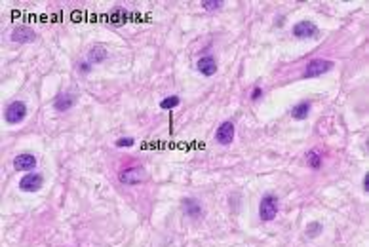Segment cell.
Returning <instances> with one entry per match:
<instances>
[{
  "label": "cell",
  "mask_w": 369,
  "mask_h": 247,
  "mask_svg": "<svg viewBox=\"0 0 369 247\" xmlns=\"http://www.w3.org/2000/svg\"><path fill=\"white\" fill-rule=\"evenodd\" d=\"M261 95H263V90H259V88H255V90H253L251 99H253V101H257V99H259Z\"/></svg>",
  "instance_id": "ffe728a7"
},
{
  "label": "cell",
  "mask_w": 369,
  "mask_h": 247,
  "mask_svg": "<svg viewBox=\"0 0 369 247\" xmlns=\"http://www.w3.org/2000/svg\"><path fill=\"white\" fill-rule=\"evenodd\" d=\"M308 114H310V103L308 101H301L292 109V116L295 120H304V118H308Z\"/></svg>",
  "instance_id": "4fadbf2b"
},
{
  "label": "cell",
  "mask_w": 369,
  "mask_h": 247,
  "mask_svg": "<svg viewBox=\"0 0 369 247\" xmlns=\"http://www.w3.org/2000/svg\"><path fill=\"white\" fill-rule=\"evenodd\" d=\"M105 59H107V50H103V48H93L90 52V61L93 65H95V63H101Z\"/></svg>",
  "instance_id": "9a60e30c"
},
{
  "label": "cell",
  "mask_w": 369,
  "mask_h": 247,
  "mask_svg": "<svg viewBox=\"0 0 369 247\" xmlns=\"http://www.w3.org/2000/svg\"><path fill=\"white\" fill-rule=\"evenodd\" d=\"M198 71L204 76H213L217 72V63H215V57L211 55H204V57L198 59Z\"/></svg>",
  "instance_id": "8fae6325"
},
{
  "label": "cell",
  "mask_w": 369,
  "mask_h": 247,
  "mask_svg": "<svg viewBox=\"0 0 369 247\" xmlns=\"http://www.w3.org/2000/svg\"><path fill=\"white\" fill-rule=\"evenodd\" d=\"M76 101H78L76 93H72V91H65V93H61V95L55 99L53 107H55V111L65 112V111H69V109H72V107L76 105Z\"/></svg>",
  "instance_id": "9c48e42d"
},
{
  "label": "cell",
  "mask_w": 369,
  "mask_h": 247,
  "mask_svg": "<svg viewBox=\"0 0 369 247\" xmlns=\"http://www.w3.org/2000/svg\"><path fill=\"white\" fill-rule=\"evenodd\" d=\"M293 34L297 38H316L318 36V27L312 23V21H299L293 27Z\"/></svg>",
  "instance_id": "5b68a950"
},
{
  "label": "cell",
  "mask_w": 369,
  "mask_h": 247,
  "mask_svg": "<svg viewBox=\"0 0 369 247\" xmlns=\"http://www.w3.org/2000/svg\"><path fill=\"white\" fill-rule=\"evenodd\" d=\"M179 103H181V99L177 97V95H169V97H166V99L160 101V107H162L164 111H171V109H175Z\"/></svg>",
  "instance_id": "2e32d148"
},
{
  "label": "cell",
  "mask_w": 369,
  "mask_h": 247,
  "mask_svg": "<svg viewBox=\"0 0 369 247\" xmlns=\"http://www.w3.org/2000/svg\"><path fill=\"white\" fill-rule=\"evenodd\" d=\"M183 209H185V213L188 217H200L202 215V205L195 198H185L183 200Z\"/></svg>",
  "instance_id": "7c38bea8"
},
{
  "label": "cell",
  "mask_w": 369,
  "mask_h": 247,
  "mask_svg": "<svg viewBox=\"0 0 369 247\" xmlns=\"http://www.w3.org/2000/svg\"><path fill=\"white\" fill-rule=\"evenodd\" d=\"M120 181L124 184H137V182L145 181V169L143 168H128L120 173Z\"/></svg>",
  "instance_id": "ba28073f"
},
{
  "label": "cell",
  "mask_w": 369,
  "mask_h": 247,
  "mask_svg": "<svg viewBox=\"0 0 369 247\" xmlns=\"http://www.w3.org/2000/svg\"><path fill=\"white\" fill-rule=\"evenodd\" d=\"M331 69H333V61H329V59H312L304 69L303 76L304 78H316V76L329 72Z\"/></svg>",
  "instance_id": "7a4b0ae2"
},
{
  "label": "cell",
  "mask_w": 369,
  "mask_h": 247,
  "mask_svg": "<svg viewBox=\"0 0 369 247\" xmlns=\"http://www.w3.org/2000/svg\"><path fill=\"white\" fill-rule=\"evenodd\" d=\"M221 4H223V2H221V0H206V2H204V4H202V6L206 8V10H219L221 8Z\"/></svg>",
  "instance_id": "ac0fdd59"
},
{
  "label": "cell",
  "mask_w": 369,
  "mask_h": 247,
  "mask_svg": "<svg viewBox=\"0 0 369 247\" xmlns=\"http://www.w3.org/2000/svg\"><path fill=\"white\" fill-rule=\"evenodd\" d=\"M133 145H135V141L131 137H122L116 141V147H133Z\"/></svg>",
  "instance_id": "d6986e66"
},
{
  "label": "cell",
  "mask_w": 369,
  "mask_h": 247,
  "mask_svg": "<svg viewBox=\"0 0 369 247\" xmlns=\"http://www.w3.org/2000/svg\"><path fill=\"white\" fill-rule=\"evenodd\" d=\"M306 163H308L312 169H318L322 166V154H320L318 150H310V152L306 154Z\"/></svg>",
  "instance_id": "5bb4252c"
},
{
  "label": "cell",
  "mask_w": 369,
  "mask_h": 247,
  "mask_svg": "<svg viewBox=\"0 0 369 247\" xmlns=\"http://www.w3.org/2000/svg\"><path fill=\"white\" fill-rule=\"evenodd\" d=\"M44 184V177L40 173H27L23 179L20 181V189L23 192H38Z\"/></svg>",
  "instance_id": "277c9868"
},
{
  "label": "cell",
  "mask_w": 369,
  "mask_h": 247,
  "mask_svg": "<svg viewBox=\"0 0 369 247\" xmlns=\"http://www.w3.org/2000/svg\"><path fill=\"white\" fill-rule=\"evenodd\" d=\"M27 116V105L23 101H13L6 107V112H4V118H6L8 123H21Z\"/></svg>",
  "instance_id": "3957f363"
},
{
  "label": "cell",
  "mask_w": 369,
  "mask_h": 247,
  "mask_svg": "<svg viewBox=\"0 0 369 247\" xmlns=\"http://www.w3.org/2000/svg\"><path fill=\"white\" fill-rule=\"evenodd\" d=\"M306 236L308 238H316V236H320V232H322V224L320 222H310V224H306Z\"/></svg>",
  "instance_id": "e0dca14e"
},
{
  "label": "cell",
  "mask_w": 369,
  "mask_h": 247,
  "mask_svg": "<svg viewBox=\"0 0 369 247\" xmlns=\"http://www.w3.org/2000/svg\"><path fill=\"white\" fill-rule=\"evenodd\" d=\"M34 166H36V158L33 154H29V152H23L13 160V168L17 171H31Z\"/></svg>",
  "instance_id": "30bf717a"
},
{
  "label": "cell",
  "mask_w": 369,
  "mask_h": 247,
  "mask_svg": "<svg viewBox=\"0 0 369 247\" xmlns=\"http://www.w3.org/2000/svg\"><path fill=\"white\" fill-rule=\"evenodd\" d=\"M215 139L219 145H230L234 141V123L232 122H223L217 128Z\"/></svg>",
  "instance_id": "52a82bcc"
},
{
  "label": "cell",
  "mask_w": 369,
  "mask_h": 247,
  "mask_svg": "<svg viewBox=\"0 0 369 247\" xmlns=\"http://www.w3.org/2000/svg\"><path fill=\"white\" fill-rule=\"evenodd\" d=\"M90 69H91L90 63H80V71L82 72H90Z\"/></svg>",
  "instance_id": "44dd1931"
},
{
  "label": "cell",
  "mask_w": 369,
  "mask_h": 247,
  "mask_svg": "<svg viewBox=\"0 0 369 247\" xmlns=\"http://www.w3.org/2000/svg\"><path fill=\"white\" fill-rule=\"evenodd\" d=\"M278 215V198L272 194H265L259 203V217L263 221H274Z\"/></svg>",
  "instance_id": "6da1fadb"
},
{
  "label": "cell",
  "mask_w": 369,
  "mask_h": 247,
  "mask_svg": "<svg viewBox=\"0 0 369 247\" xmlns=\"http://www.w3.org/2000/svg\"><path fill=\"white\" fill-rule=\"evenodd\" d=\"M36 38V33H34L31 27H25V25H20L13 29V34H12V40L13 42H20V44H31L34 42Z\"/></svg>",
  "instance_id": "8992f818"
},
{
  "label": "cell",
  "mask_w": 369,
  "mask_h": 247,
  "mask_svg": "<svg viewBox=\"0 0 369 247\" xmlns=\"http://www.w3.org/2000/svg\"><path fill=\"white\" fill-rule=\"evenodd\" d=\"M363 190H365V192L369 190V175L363 177Z\"/></svg>",
  "instance_id": "7402d4cb"
}]
</instances>
